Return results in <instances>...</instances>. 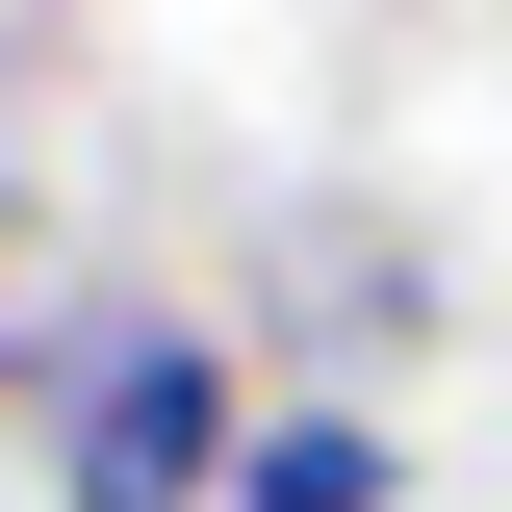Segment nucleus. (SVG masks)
Wrapping results in <instances>:
<instances>
[{"label": "nucleus", "instance_id": "2", "mask_svg": "<svg viewBox=\"0 0 512 512\" xmlns=\"http://www.w3.org/2000/svg\"><path fill=\"white\" fill-rule=\"evenodd\" d=\"M231 512H410V410L384 384H282L256 461H231Z\"/></svg>", "mask_w": 512, "mask_h": 512}, {"label": "nucleus", "instance_id": "1", "mask_svg": "<svg viewBox=\"0 0 512 512\" xmlns=\"http://www.w3.org/2000/svg\"><path fill=\"white\" fill-rule=\"evenodd\" d=\"M256 410H282V384H256L231 308H77L52 410H26V512H231Z\"/></svg>", "mask_w": 512, "mask_h": 512}, {"label": "nucleus", "instance_id": "3", "mask_svg": "<svg viewBox=\"0 0 512 512\" xmlns=\"http://www.w3.org/2000/svg\"><path fill=\"white\" fill-rule=\"evenodd\" d=\"M52 359H77V308H52V205L0 180V384H26V410H52Z\"/></svg>", "mask_w": 512, "mask_h": 512}]
</instances>
